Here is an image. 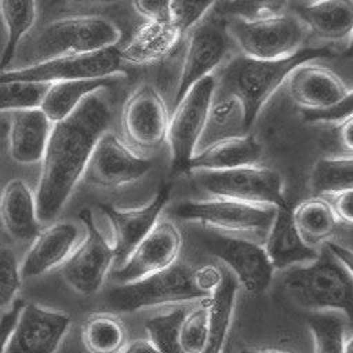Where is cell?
<instances>
[{
  "mask_svg": "<svg viewBox=\"0 0 353 353\" xmlns=\"http://www.w3.org/2000/svg\"><path fill=\"white\" fill-rule=\"evenodd\" d=\"M110 121L109 98L99 90L87 97L69 117L52 124L34 194L40 223L51 222L59 215Z\"/></svg>",
  "mask_w": 353,
  "mask_h": 353,
  "instance_id": "obj_1",
  "label": "cell"
},
{
  "mask_svg": "<svg viewBox=\"0 0 353 353\" xmlns=\"http://www.w3.org/2000/svg\"><path fill=\"white\" fill-rule=\"evenodd\" d=\"M330 54L331 51L325 47H303L295 55L279 61H259L239 55L222 69L221 77H215V94L234 95L243 102L250 130L263 105L296 66Z\"/></svg>",
  "mask_w": 353,
  "mask_h": 353,
  "instance_id": "obj_2",
  "label": "cell"
},
{
  "mask_svg": "<svg viewBox=\"0 0 353 353\" xmlns=\"http://www.w3.org/2000/svg\"><path fill=\"white\" fill-rule=\"evenodd\" d=\"M120 26L97 14L61 17L44 25L25 46L21 61L33 65L61 57L114 48L121 40Z\"/></svg>",
  "mask_w": 353,
  "mask_h": 353,
  "instance_id": "obj_3",
  "label": "cell"
},
{
  "mask_svg": "<svg viewBox=\"0 0 353 353\" xmlns=\"http://www.w3.org/2000/svg\"><path fill=\"white\" fill-rule=\"evenodd\" d=\"M283 283L301 306L314 312H339L352 320V268L325 247L314 261L288 269Z\"/></svg>",
  "mask_w": 353,
  "mask_h": 353,
  "instance_id": "obj_4",
  "label": "cell"
},
{
  "mask_svg": "<svg viewBox=\"0 0 353 353\" xmlns=\"http://www.w3.org/2000/svg\"><path fill=\"white\" fill-rule=\"evenodd\" d=\"M226 30L243 57L259 61L295 55L303 48L307 33L292 12L281 10L255 18H226Z\"/></svg>",
  "mask_w": 353,
  "mask_h": 353,
  "instance_id": "obj_5",
  "label": "cell"
},
{
  "mask_svg": "<svg viewBox=\"0 0 353 353\" xmlns=\"http://www.w3.org/2000/svg\"><path fill=\"white\" fill-rule=\"evenodd\" d=\"M207 295L199 288L194 269L176 262L168 269L130 284H120L108 294V305L123 313L145 307L201 301Z\"/></svg>",
  "mask_w": 353,
  "mask_h": 353,
  "instance_id": "obj_6",
  "label": "cell"
},
{
  "mask_svg": "<svg viewBox=\"0 0 353 353\" xmlns=\"http://www.w3.org/2000/svg\"><path fill=\"white\" fill-rule=\"evenodd\" d=\"M176 218L196 222L219 234L250 239L263 237L274 218L276 208L228 199L189 200L174 207ZM251 240V239H250Z\"/></svg>",
  "mask_w": 353,
  "mask_h": 353,
  "instance_id": "obj_7",
  "label": "cell"
},
{
  "mask_svg": "<svg viewBox=\"0 0 353 353\" xmlns=\"http://www.w3.org/2000/svg\"><path fill=\"white\" fill-rule=\"evenodd\" d=\"M181 68L174 91V106L201 79L211 76L222 63L230 37L226 30V18L212 8L182 39Z\"/></svg>",
  "mask_w": 353,
  "mask_h": 353,
  "instance_id": "obj_8",
  "label": "cell"
},
{
  "mask_svg": "<svg viewBox=\"0 0 353 353\" xmlns=\"http://www.w3.org/2000/svg\"><path fill=\"white\" fill-rule=\"evenodd\" d=\"M196 179L215 199L274 208L288 204L281 176L270 167L254 164L223 171H197Z\"/></svg>",
  "mask_w": 353,
  "mask_h": 353,
  "instance_id": "obj_9",
  "label": "cell"
},
{
  "mask_svg": "<svg viewBox=\"0 0 353 353\" xmlns=\"http://www.w3.org/2000/svg\"><path fill=\"white\" fill-rule=\"evenodd\" d=\"M121 73H125V69L119 55V48L114 47L6 70L0 73V84L14 81L52 84L80 79H110Z\"/></svg>",
  "mask_w": 353,
  "mask_h": 353,
  "instance_id": "obj_10",
  "label": "cell"
},
{
  "mask_svg": "<svg viewBox=\"0 0 353 353\" xmlns=\"http://www.w3.org/2000/svg\"><path fill=\"white\" fill-rule=\"evenodd\" d=\"M170 113L160 91L148 83L138 85L121 109L124 142L138 152L150 153L167 141Z\"/></svg>",
  "mask_w": 353,
  "mask_h": 353,
  "instance_id": "obj_11",
  "label": "cell"
},
{
  "mask_svg": "<svg viewBox=\"0 0 353 353\" xmlns=\"http://www.w3.org/2000/svg\"><path fill=\"white\" fill-rule=\"evenodd\" d=\"M215 97V76L197 81L174 106L167 128L171 161L175 170H186L196 152L210 106Z\"/></svg>",
  "mask_w": 353,
  "mask_h": 353,
  "instance_id": "obj_12",
  "label": "cell"
},
{
  "mask_svg": "<svg viewBox=\"0 0 353 353\" xmlns=\"http://www.w3.org/2000/svg\"><path fill=\"white\" fill-rule=\"evenodd\" d=\"M84 223V234L70 256L61 266L65 281L81 295L98 292L114 265L110 241L95 226L91 211L84 208L79 214Z\"/></svg>",
  "mask_w": 353,
  "mask_h": 353,
  "instance_id": "obj_13",
  "label": "cell"
},
{
  "mask_svg": "<svg viewBox=\"0 0 353 353\" xmlns=\"http://www.w3.org/2000/svg\"><path fill=\"white\" fill-rule=\"evenodd\" d=\"M204 248L218 258L250 294L263 292L273 277V266L263 245L250 239L205 232L201 234Z\"/></svg>",
  "mask_w": 353,
  "mask_h": 353,
  "instance_id": "obj_14",
  "label": "cell"
},
{
  "mask_svg": "<svg viewBox=\"0 0 353 353\" xmlns=\"http://www.w3.org/2000/svg\"><path fill=\"white\" fill-rule=\"evenodd\" d=\"M152 167L149 159L131 149L121 138L106 131L97 142L84 178L102 189H119L143 178Z\"/></svg>",
  "mask_w": 353,
  "mask_h": 353,
  "instance_id": "obj_15",
  "label": "cell"
},
{
  "mask_svg": "<svg viewBox=\"0 0 353 353\" xmlns=\"http://www.w3.org/2000/svg\"><path fill=\"white\" fill-rule=\"evenodd\" d=\"M72 319L68 313L23 303L4 353H57L69 332Z\"/></svg>",
  "mask_w": 353,
  "mask_h": 353,
  "instance_id": "obj_16",
  "label": "cell"
},
{
  "mask_svg": "<svg viewBox=\"0 0 353 353\" xmlns=\"http://www.w3.org/2000/svg\"><path fill=\"white\" fill-rule=\"evenodd\" d=\"M182 244L178 226L168 219H159L125 261L116 268L114 279L119 284H130L168 269L178 262Z\"/></svg>",
  "mask_w": 353,
  "mask_h": 353,
  "instance_id": "obj_17",
  "label": "cell"
},
{
  "mask_svg": "<svg viewBox=\"0 0 353 353\" xmlns=\"http://www.w3.org/2000/svg\"><path fill=\"white\" fill-rule=\"evenodd\" d=\"M287 94L291 101L309 113L334 109L352 98V90L331 69L305 62L296 66L285 80Z\"/></svg>",
  "mask_w": 353,
  "mask_h": 353,
  "instance_id": "obj_18",
  "label": "cell"
},
{
  "mask_svg": "<svg viewBox=\"0 0 353 353\" xmlns=\"http://www.w3.org/2000/svg\"><path fill=\"white\" fill-rule=\"evenodd\" d=\"M170 199L168 186H161L150 203L141 208L119 210L102 205L110 229L114 266H120L137 244L153 229Z\"/></svg>",
  "mask_w": 353,
  "mask_h": 353,
  "instance_id": "obj_19",
  "label": "cell"
},
{
  "mask_svg": "<svg viewBox=\"0 0 353 353\" xmlns=\"http://www.w3.org/2000/svg\"><path fill=\"white\" fill-rule=\"evenodd\" d=\"M80 239L77 225L69 221L54 222L40 230L19 263L21 277L33 279L61 268L74 251Z\"/></svg>",
  "mask_w": 353,
  "mask_h": 353,
  "instance_id": "obj_20",
  "label": "cell"
},
{
  "mask_svg": "<svg viewBox=\"0 0 353 353\" xmlns=\"http://www.w3.org/2000/svg\"><path fill=\"white\" fill-rule=\"evenodd\" d=\"M263 250L276 270L291 269L314 261L319 255L316 248L309 247L299 236L290 203L276 208L274 218L266 232Z\"/></svg>",
  "mask_w": 353,
  "mask_h": 353,
  "instance_id": "obj_21",
  "label": "cell"
},
{
  "mask_svg": "<svg viewBox=\"0 0 353 353\" xmlns=\"http://www.w3.org/2000/svg\"><path fill=\"white\" fill-rule=\"evenodd\" d=\"M52 130L41 109L12 113L8 130V149L12 160L22 165L40 164Z\"/></svg>",
  "mask_w": 353,
  "mask_h": 353,
  "instance_id": "obj_22",
  "label": "cell"
},
{
  "mask_svg": "<svg viewBox=\"0 0 353 353\" xmlns=\"http://www.w3.org/2000/svg\"><path fill=\"white\" fill-rule=\"evenodd\" d=\"M294 15L307 32L325 41H345L352 37L353 3L349 0L295 3Z\"/></svg>",
  "mask_w": 353,
  "mask_h": 353,
  "instance_id": "obj_23",
  "label": "cell"
},
{
  "mask_svg": "<svg viewBox=\"0 0 353 353\" xmlns=\"http://www.w3.org/2000/svg\"><path fill=\"white\" fill-rule=\"evenodd\" d=\"M183 33L174 26L145 21L119 50L123 62L132 65H152L170 57L182 43Z\"/></svg>",
  "mask_w": 353,
  "mask_h": 353,
  "instance_id": "obj_24",
  "label": "cell"
},
{
  "mask_svg": "<svg viewBox=\"0 0 353 353\" xmlns=\"http://www.w3.org/2000/svg\"><path fill=\"white\" fill-rule=\"evenodd\" d=\"M0 218L17 241H33L40 233L34 194L21 179L10 181L0 194Z\"/></svg>",
  "mask_w": 353,
  "mask_h": 353,
  "instance_id": "obj_25",
  "label": "cell"
},
{
  "mask_svg": "<svg viewBox=\"0 0 353 353\" xmlns=\"http://www.w3.org/2000/svg\"><path fill=\"white\" fill-rule=\"evenodd\" d=\"M261 159V145L250 135L234 137L215 142L193 154L189 171H223L237 167L258 164Z\"/></svg>",
  "mask_w": 353,
  "mask_h": 353,
  "instance_id": "obj_26",
  "label": "cell"
},
{
  "mask_svg": "<svg viewBox=\"0 0 353 353\" xmlns=\"http://www.w3.org/2000/svg\"><path fill=\"white\" fill-rule=\"evenodd\" d=\"M239 283L222 266V280L207 298V343L203 353H222L232 324Z\"/></svg>",
  "mask_w": 353,
  "mask_h": 353,
  "instance_id": "obj_27",
  "label": "cell"
},
{
  "mask_svg": "<svg viewBox=\"0 0 353 353\" xmlns=\"http://www.w3.org/2000/svg\"><path fill=\"white\" fill-rule=\"evenodd\" d=\"M247 131L248 127L243 102L234 95L214 98L199 138L196 152L215 142L245 135Z\"/></svg>",
  "mask_w": 353,
  "mask_h": 353,
  "instance_id": "obj_28",
  "label": "cell"
},
{
  "mask_svg": "<svg viewBox=\"0 0 353 353\" xmlns=\"http://www.w3.org/2000/svg\"><path fill=\"white\" fill-rule=\"evenodd\" d=\"M110 84H113V77L52 83L41 101L40 109L52 124L59 123L69 117L87 97L99 90L109 88Z\"/></svg>",
  "mask_w": 353,
  "mask_h": 353,
  "instance_id": "obj_29",
  "label": "cell"
},
{
  "mask_svg": "<svg viewBox=\"0 0 353 353\" xmlns=\"http://www.w3.org/2000/svg\"><path fill=\"white\" fill-rule=\"evenodd\" d=\"M292 219L301 239L312 248L331 241L341 225L324 197H312L299 203L292 210Z\"/></svg>",
  "mask_w": 353,
  "mask_h": 353,
  "instance_id": "obj_30",
  "label": "cell"
},
{
  "mask_svg": "<svg viewBox=\"0 0 353 353\" xmlns=\"http://www.w3.org/2000/svg\"><path fill=\"white\" fill-rule=\"evenodd\" d=\"M212 1H134V10L145 18L174 26L181 33H186L197 25L212 8Z\"/></svg>",
  "mask_w": 353,
  "mask_h": 353,
  "instance_id": "obj_31",
  "label": "cell"
},
{
  "mask_svg": "<svg viewBox=\"0 0 353 353\" xmlns=\"http://www.w3.org/2000/svg\"><path fill=\"white\" fill-rule=\"evenodd\" d=\"M81 342L88 353H121L127 345V332L117 316L94 313L83 323Z\"/></svg>",
  "mask_w": 353,
  "mask_h": 353,
  "instance_id": "obj_32",
  "label": "cell"
},
{
  "mask_svg": "<svg viewBox=\"0 0 353 353\" xmlns=\"http://www.w3.org/2000/svg\"><path fill=\"white\" fill-rule=\"evenodd\" d=\"M314 353H352V334L336 312H314L307 317Z\"/></svg>",
  "mask_w": 353,
  "mask_h": 353,
  "instance_id": "obj_33",
  "label": "cell"
},
{
  "mask_svg": "<svg viewBox=\"0 0 353 353\" xmlns=\"http://www.w3.org/2000/svg\"><path fill=\"white\" fill-rule=\"evenodd\" d=\"M0 14L7 28V44L0 61V73L8 70L14 61L22 37L33 26L37 3L34 1H0Z\"/></svg>",
  "mask_w": 353,
  "mask_h": 353,
  "instance_id": "obj_34",
  "label": "cell"
},
{
  "mask_svg": "<svg viewBox=\"0 0 353 353\" xmlns=\"http://www.w3.org/2000/svg\"><path fill=\"white\" fill-rule=\"evenodd\" d=\"M352 156L323 157L316 161L310 174V186L317 197L352 190Z\"/></svg>",
  "mask_w": 353,
  "mask_h": 353,
  "instance_id": "obj_35",
  "label": "cell"
},
{
  "mask_svg": "<svg viewBox=\"0 0 353 353\" xmlns=\"http://www.w3.org/2000/svg\"><path fill=\"white\" fill-rule=\"evenodd\" d=\"M186 313V307H178L168 313L150 317L146 321L148 341L159 353H185L178 339V331Z\"/></svg>",
  "mask_w": 353,
  "mask_h": 353,
  "instance_id": "obj_36",
  "label": "cell"
},
{
  "mask_svg": "<svg viewBox=\"0 0 353 353\" xmlns=\"http://www.w3.org/2000/svg\"><path fill=\"white\" fill-rule=\"evenodd\" d=\"M48 87L50 84L19 81L0 84V112L40 109Z\"/></svg>",
  "mask_w": 353,
  "mask_h": 353,
  "instance_id": "obj_37",
  "label": "cell"
},
{
  "mask_svg": "<svg viewBox=\"0 0 353 353\" xmlns=\"http://www.w3.org/2000/svg\"><path fill=\"white\" fill-rule=\"evenodd\" d=\"M207 298L201 299L193 309H189L179 325L178 339L185 353H203L205 347L208 321Z\"/></svg>",
  "mask_w": 353,
  "mask_h": 353,
  "instance_id": "obj_38",
  "label": "cell"
},
{
  "mask_svg": "<svg viewBox=\"0 0 353 353\" xmlns=\"http://www.w3.org/2000/svg\"><path fill=\"white\" fill-rule=\"evenodd\" d=\"M21 281L19 262L15 252L8 247H0V310L10 309L18 299Z\"/></svg>",
  "mask_w": 353,
  "mask_h": 353,
  "instance_id": "obj_39",
  "label": "cell"
},
{
  "mask_svg": "<svg viewBox=\"0 0 353 353\" xmlns=\"http://www.w3.org/2000/svg\"><path fill=\"white\" fill-rule=\"evenodd\" d=\"M324 199L330 203V205H331L336 219L339 221V223L350 226L352 221H353L352 190H345V192H341V193L330 194V196H325Z\"/></svg>",
  "mask_w": 353,
  "mask_h": 353,
  "instance_id": "obj_40",
  "label": "cell"
},
{
  "mask_svg": "<svg viewBox=\"0 0 353 353\" xmlns=\"http://www.w3.org/2000/svg\"><path fill=\"white\" fill-rule=\"evenodd\" d=\"M352 127H353V120L352 116L342 120L341 123L335 124V132L338 137V142L342 145L343 149H347V153L352 154Z\"/></svg>",
  "mask_w": 353,
  "mask_h": 353,
  "instance_id": "obj_41",
  "label": "cell"
},
{
  "mask_svg": "<svg viewBox=\"0 0 353 353\" xmlns=\"http://www.w3.org/2000/svg\"><path fill=\"white\" fill-rule=\"evenodd\" d=\"M121 353H159L148 339H137L125 345Z\"/></svg>",
  "mask_w": 353,
  "mask_h": 353,
  "instance_id": "obj_42",
  "label": "cell"
},
{
  "mask_svg": "<svg viewBox=\"0 0 353 353\" xmlns=\"http://www.w3.org/2000/svg\"><path fill=\"white\" fill-rule=\"evenodd\" d=\"M239 353H291L287 350H280V349H272V347H245L240 350Z\"/></svg>",
  "mask_w": 353,
  "mask_h": 353,
  "instance_id": "obj_43",
  "label": "cell"
}]
</instances>
